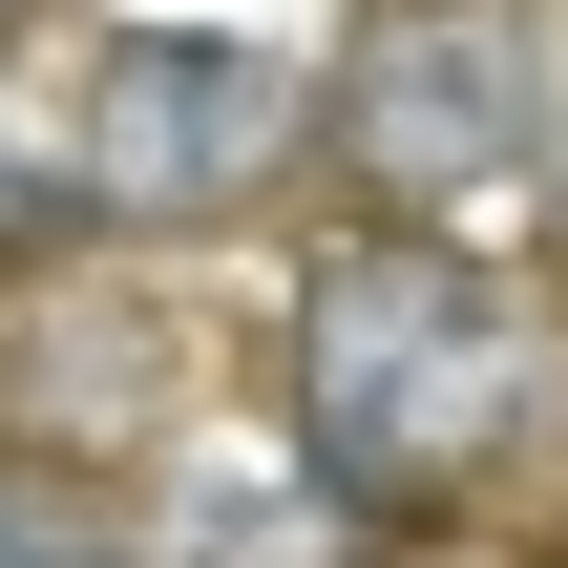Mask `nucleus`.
<instances>
[{
    "label": "nucleus",
    "mask_w": 568,
    "mask_h": 568,
    "mask_svg": "<svg viewBox=\"0 0 568 568\" xmlns=\"http://www.w3.org/2000/svg\"><path fill=\"white\" fill-rule=\"evenodd\" d=\"M548 400H568L548 295L485 274L464 232L379 211L358 253H316V295H295V443H316L379 527H443V506H464Z\"/></svg>",
    "instance_id": "nucleus-1"
},
{
    "label": "nucleus",
    "mask_w": 568,
    "mask_h": 568,
    "mask_svg": "<svg viewBox=\"0 0 568 568\" xmlns=\"http://www.w3.org/2000/svg\"><path fill=\"white\" fill-rule=\"evenodd\" d=\"M548 148V0H358L337 84H316V169L358 211H485Z\"/></svg>",
    "instance_id": "nucleus-2"
},
{
    "label": "nucleus",
    "mask_w": 568,
    "mask_h": 568,
    "mask_svg": "<svg viewBox=\"0 0 568 568\" xmlns=\"http://www.w3.org/2000/svg\"><path fill=\"white\" fill-rule=\"evenodd\" d=\"M295 148H316V84H295L274 42H211V21H126V42L84 63V105H63L84 232H211V211H253Z\"/></svg>",
    "instance_id": "nucleus-3"
},
{
    "label": "nucleus",
    "mask_w": 568,
    "mask_h": 568,
    "mask_svg": "<svg viewBox=\"0 0 568 568\" xmlns=\"http://www.w3.org/2000/svg\"><path fill=\"white\" fill-rule=\"evenodd\" d=\"M400 527L316 464V443H190L169 506H148V568H379Z\"/></svg>",
    "instance_id": "nucleus-4"
},
{
    "label": "nucleus",
    "mask_w": 568,
    "mask_h": 568,
    "mask_svg": "<svg viewBox=\"0 0 568 568\" xmlns=\"http://www.w3.org/2000/svg\"><path fill=\"white\" fill-rule=\"evenodd\" d=\"M527 169H548V190H568V21H548V148H527Z\"/></svg>",
    "instance_id": "nucleus-5"
}]
</instances>
